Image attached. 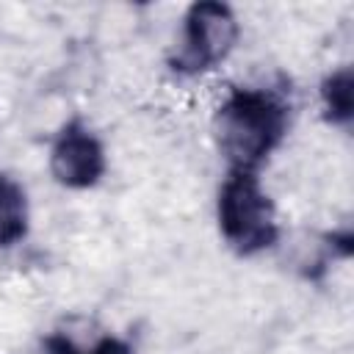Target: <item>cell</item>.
Segmentation results:
<instances>
[{"label":"cell","instance_id":"6da1fadb","mask_svg":"<svg viewBox=\"0 0 354 354\" xmlns=\"http://www.w3.org/2000/svg\"><path fill=\"white\" fill-rule=\"evenodd\" d=\"M288 111L277 91L232 88L216 113V138L230 169L254 171L282 144Z\"/></svg>","mask_w":354,"mask_h":354},{"label":"cell","instance_id":"7a4b0ae2","mask_svg":"<svg viewBox=\"0 0 354 354\" xmlns=\"http://www.w3.org/2000/svg\"><path fill=\"white\" fill-rule=\"evenodd\" d=\"M218 230L238 254H257L277 243V210L254 171L230 169L218 191Z\"/></svg>","mask_w":354,"mask_h":354},{"label":"cell","instance_id":"3957f363","mask_svg":"<svg viewBox=\"0 0 354 354\" xmlns=\"http://www.w3.org/2000/svg\"><path fill=\"white\" fill-rule=\"evenodd\" d=\"M238 39V22L230 6L216 0L194 3L185 14L183 41L171 58V69L183 75H199L224 61Z\"/></svg>","mask_w":354,"mask_h":354},{"label":"cell","instance_id":"277c9868","mask_svg":"<svg viewBox=\"0 0 354 354\" xmlns=\"http://www.w3.org/2000/svg\"><path fill=\"white\" fill-rule=\"evenodd\" d=\"M50 171L66 188H91L105 174V149L80 122H69L50 149Z\"/></svg>","mask_w":354,"mask_h":354},{"label":"cell","instance_id":"5b68a950","mask_svg":"<svg viewBox=\"0 0 354 354\" xmlns=\"http://www.w3.org/2000/svg\"><path fill=\"white\" fill-rule=\"evenodd\" d=\"M28 235V199L17 180L0 171V246H14Z\"/></svg>","mask_w":354,"mask_h":354},{"label":"cell","instance_id":"8992f818","mask_svg":"<svg viewBox=\"0 0 354 354\" xmlns=\"http://www.w3.org/2000/svg\"><path fill=\"white\" fill-rule=\"evenodd\" d=\"M321 100L326 111V122L348 124L354 116V72L348 66L335 69L321 83Z\"/></svg>","mask_w":354,"mask_h":354},{"label":"cell","instance_id":"52a82bcc","mask_svg":"<svg viewBox=\"0 0 354 354\" xmlns=\"http://www.w3.org/2000/svg\"><path fill=\"white\" fill-rule=\"evenodd\" d=\"M44 351H47V354H133V348H130L124 340L113 337V335L100 337L91 348L75 346L66 335H50V337L44 340Z\"/></svg>","mask_w":354,"mask_h":354}]
</instances>
